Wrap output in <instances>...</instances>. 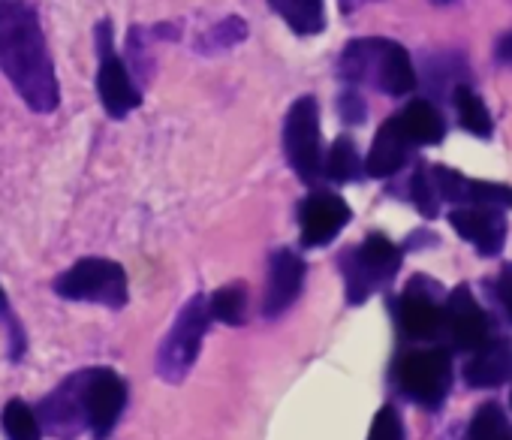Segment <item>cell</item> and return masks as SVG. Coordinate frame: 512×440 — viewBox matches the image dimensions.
<instances>
[{
	"instance_id": "34",
	"label": "cell",
	"mask_w": 512,
	"mask_h": 440,
	"mask_svg": "<svg viewBox=\"0 0 512 440\" xmlns=\"http://www.w3.org/2000/svg\"><path fill=\"white\" fill-rule=\"evenodd\" d=\"M509 398H512V395H509Z\"/></svg>"
},
{
	"instance_id": "19",
	"label": "cell",
	"mask_w": 512,
	"mask_h": 440,
	"mask_svg": "<svg viewBox=\"0 0 512 440\" xmlns=\"http://www.w3.org/2000/svg\"><path fill=\"white\" fill-rule=\"evenodd\" d=\"M269 7L299 37H314V34H320L326 28L323 0H269Z\"/></svg>"
},
{
	"instance_id": "18",
	"label": "cell",
	"mask_w": 512,
	"mask_h": 440,
	"mask_svg": "<svg viewBox=\"0 0 512 440\" xmlns=\"http://www.w3.org/2000/svg\"><path fill=\"white\" fill-rule=\"evenodd\" d=\"M410 145H437L446 133V124L440 112L428 100H413L401 115H398Z\"/></svg>"
},
{
	"instance_id": "23",
	"label": "cell",
	"mask_w": 512,
	"mask_h": 440,
	"mask_svg": "<svg viewBox=\"0 0 512 440\" xmlns=\"http://www.w3.org/2000/svg\"><path fill=\"white\" fill-rule=\"evenodd\" d=\"M244 37H247V22L238 19V16H226L199 37V52H205V55L226 52V49L244 43Z\"/></svg>"
},
{
	"instance_id": "2",
	"label": "cell",
	"mask_w": 512,
	"mask_h": 440,
	"mask_svg": "<svg viewBox=\"0 0 512 440\" xmlns=\"http://www.w3.org/2000/svg\"><path fill=\"white\" fill-rule=\"evenodd\" d=\"M55 293L70 302H94L106 308H124L127 305V272L115 260L103 257H85L76 266H70L55 281Z\"/></svg>"
},
{
	"instance_id": "1",
	"label": "cell",
	"mask_w": 512,
	"mask_h": 440,
	"mask_svg": "<svg viewBox=\"0 0 512 440\" xmlns=\"http://www.w3.org/2000/svg\"><path fill=\"white\" fill-rule=\"evenodd\" d=\"M0 73L34 112L49 115L61 106L55 61L28 0H0Z\"/></svg>"
},
{
	"instance_id": "29",
	"label": "cell",
	"mask_w": 512,
	"mask_h": 440,
	"mask_svg": "<svg viewBox=\"0 0 512 440\" xmlns=\"http://www.w3.org/2000/svg\"><path fill=\"white\" fill-rule=\"evenodd\" d=\"M401 437H404V431H401V419H398L395 407H383L374 416L368 440H401Z\"/></svg>"
},
{
	"instance_id": "17",
	"label": "cell",
	"mask_w": 512,
	"mask_h": 440,
	"mask_svg": "<svg viewBox=\"0 0 512 440\" xmlns=\"http://www.w3.org/2000/svg\"><path fill=\"white\" fill-rule=\"evenodd\" d=\"M398 323L410 338H434L443 326V311L437 302L425 293H419L413 284L398 302Z\"/></svg>"
},
{
	"instance_id": "30",
	"label": "cell",
	"mask_w": 512,
	"mask_h": 440,
	"mask_svg": "<svg viewBox=\"0 0 512 440\" xmlns=\"http://www.w3.org/2000/svg\"><path fill=\"white\" fill-rule=\"evenodd\" d=\"M0 317L7 320V326H10V332H13V356L19 359V356H22V350H25V338H22L19 320H16V317H13V311H10V299H7L4 287H0Z\"/></svg>"
},
{
	"instance_id": "16",
	"label": "cell",
	"mask_w": 512,
	"mask_h": 440,
	"mask_svg": "<svg viewBox=\"0 0 512 440\" xmlns=\"http://www.w3.org/2000/svg\"><path fill=\"white\" fill-rule=\"evenodd\" d=\"M467 383L476 389L500 386L512 377V341H485L467 362Z\"/></svg>"
},
{
	"instance_id": "13",
	"label": "cell",
	"mask_w": 512,
	"mask_h": 440,
	"mask_svg": "<svg viewBox=\"0 0 512 440\" xmlns=\"http://www.w3.org/2000/svg\"><path fill=\"white\" fill-rule=\"evenodd\" d=\"M305 284V260L293 251H278L269 266V287H266V317H281L302 293Z\"/></svg>"
},
{
	"instance_id": "5",
	"label": "cell",
	"mask_w": 512,
	"mask_h": 440,
	"mask_svg": "<svg viewBox=\"0 0 512 440\" xmlns=\"http://www.w3.org/2000/svg\"><path fill=\"white\" fill-rule=\"evenodd\" d=\"M284 151L290 166L302 181L314 184L323 172V142H320V106L314 97H299L284 121Z\"/></svg>"
},
{
	"instance_id": "28",
	"label": "cell",
	"mask_w": 512,
	"mask_h": 440,
	"mask_svg": "<svg viewBox=\"0 0 512 440\" xmlns=\"http://www.w3.org/2000/svg\"><path fill=\"white\" fill-rule=\"evenodd\" d=\"M431 175H434V187H437L440 199H446V202H467V181L470 178H464L461 172L446 169V166H434Z\"/></svg>"
},
{
	"instance_id": "22",
	"label": "cell",
	"mask_w": 512,
	"mask_h": 440,
	"mask_svg": "<svg viewBox=\"0 0 512 440\" xmlns=\"http://www.w3.org/2000/svg\"><path fill=\"white\" fill-rule=\"evenodd\" d=\"M323 172L332 178V181H356L362 175V160H359V151H356V142L350 136H341L335 139V145L329 148V157L323 163Z\"/></svg>"
},
{
	"instance_id": "32",
	"label": "cell",
	"mask_w": 512,
	"mask_h": 440,
	"mask_svg": "<svg viewBox=\"0 0 512 440\" xmlns=\"http://www.w3.org/2000/svg\"><path fill=\"white\" fill-rule=\"evenodd\" d=\"M497 299H500V305L506 308V314L512 320V263L503 266V272L497 278Z\"/></svg>"
},
{
	"instance_id": "21",
	"label": "cell",
	"mask_w": 512,
	"mask_h": 440,
	"mask_svg": "<svg viewBox=\"0 0 512 440\" xmlns=\"http://www.w3.org/2000/svg\"><path fill=\"white\" fill-rule=\"evenodd\" d=\"M0 425H4L10 440H43V428L37 419V410L28 407L22 398H13L4 413H0Z\"/></svg>"
},
{
	"instance_id": "7",
	"label": "cell",
	"mask_w": 512,
	"mask_h": 440,
	"mask_svg": "<svg viewBox=\"0 0 512 440\" xmlns=\"http://www.w3.org/2000/svg\"><path fill=\"white\" fill-rule=\"evenodd\" d=\"M398 383L410 398L425 407H437L452 386V362L446 350H419L401 359Z\"/></svg>"
},
{
	"instance_id": "4",
	"label": "cell",
	"mask_w": 512,
	"mask_h": 440,
	"mask_svg": "<svg viewBox=\"0 0 512 440\" xmlns=\"http://www.w3.org/2000/svg\"><path fill=\"white\" fill-rule=\"evenodd\" d=\"M97 97L109 118H127L142 106V91L133 82L124 58L115 52L112 22L97 25Z\"/></svg>"
},
{
	"instance_id": "3",
	"label": "cell",
	"mask_w": 512,
	"mask_h": 440,
	"mask_svg": "<svg viewBox=\"0 0 512 440\" xmlns=\"http://www.w3.org/2000/svg\"><path fill=\"white\" fill-rule=\"evenodd\" d=\"M208 323H211V314H208V299L205 296H193L178 320L172 323L169 335L163 338L160 344V353H157V371L163 380L169 383H178L187 377V371L193 368V362L199 359V347H202V338L208 332Z\"/></svg>"
},
{
	"instance_id": "11",
	"label": "cell",
	"mask_w": 512,
	"mask_h": 440,
	"mask_svg": "<svg viewBox=\"0 0 512 440\" xmlns=\"http://www.w3.org/2000/svg\"><path fill=\"white\" fill-rule=\"evenodd\" d=\"M449 224L455 227V233L476 245V251L482 257H494L503 248L506 239V220L497 208L488 205H467V208H455L449 211Z\"/></svg>"
},
{
	"instance_id": "31",
	"label": "cell",
	"mask_w": 512,
	"mask_h": 440,
	"mask_svg": "<svg viewBox=\"0 0 512 440\" xmlns=\"http://www.w3.org/2000/svg\"><path fill=\"white\" fill-rule=\"evenodd\" d=\"M341 115H344L347 121H353V124H359V121L365 118V103H362V97H359L356 91H347V94L341 97Z\"/></svg>"
},
{
	"instance_id": "8",
	"label": "cell",
	"mask_w": 512,
	"mask_h": 440,
	"mask_svg": "<svg viewBox=\"0 0 512 440\" xmlns=\"http://www.w3.org/2000/svg\"><path fill=\"white\" fill-rule=\"evenodd\" d=\"M82 398H85L88 428L103 440L115 428V422L127 404V386L112 368H88Z\"/></svg>"
},
{
	"instance_id": "12",
	"label": "cell",
	"mask_w": 512,
	"mask_h": 440,
	"mask_svg": "<svg viewBox=\"0 0 512 440\" xmlns=\"http://www.w3.org/2000/svg\"><path fill=\"white\" fill-rule=\"evenodd\" d=\"M443 323L455 341L458 350H476L485 344L488 338V320L482 314V308L476 305L473 293L467 284H458L449 299H446V311H443Z\"/></svg>"
},
{
	"instance_id": "27",
	"label": "cell",
	"mask_w": 512,
	"mask_h": 440,
	"mask_svg": "<svg viewBox=\"0 0 512 440\" xmlns=\"http://www.w3.org/2000/svg\"><path fill=\"white\" fill-rule=\"evenodd\" d=\"M467 202L473 205H488V208H512V187L506 184H491V181H467Z\"/></svg>"
},
{
	"instance_id": "15",
	"label": "cell",
	"mask_w": 512,
	"mask_h": 440,
	"mask_svg": "<svg viewBox=\"0 0 512 440\" xmlns=\"http://www.w3.org/2000/svg\"><path fill=\"white\" fill-rule=\"evenodd\" d=\"M407 151H410V139H407L401 121L395 115V118L383 121V127L377 130L374 145H371L368 160H365V172L371 178H389V175H395L404 166Z\"/></svg>"
},
{
	"instance_id": "20",
	"label": "cell",
	"mask_w": 512,
	"mask_h": 440,
	"mask_svg": "<svg viewBox=\"0 0 512 440\" xmlns=\"http://www.w3.org/2000/svg\"><path fill=\"white\" fill-rule=\"evenodd\" d=\"M455 109H458V121H461V127H464L467 133L482 136V139L491 136L494 121H491V115H488L482 97H479L473 88H464V85L455 88Z\"/></svg>"
},
{
	"instance_id": "6",
	"label": "cell",
	"mask_w": 512,
	"mask_h": 440,
	"mask_svg": "<svg viewBox=\"0 0 512 440\" xmlns=\"http://www.w3.org/2000/svg\"><path fill=\"white\" fill-rule=\"evenodd\" d=\"M401 266V251L386 236H368L362 248H356L344 260L347 275V299L353 305L365 302L383 281H389Z\"/></svg>"
},
{
	"instance_id": "9",
	"label": "cell",
	"mask_w": 512,
	"mask_h": 440,
	"mask_svg": "<svg viewBox=\"0 0 512 440\" xmlns=\"http://www.w3.org/2000/svg\"><path fill=\"white\" fill-rule=\"evenodd\" d=\"M299 224H302V245L323 248L350 224V205L335 193H311L299 205Z\"/></svg>"
},
{
	"instance_id": "24",
	"label": "cell",
	"mask_w": 512,
	"mask_h": 440,
	"mask_svg": "<svg viewBox=\"0 0 512 440\" xmlns=\"http://www.w3.org/2000/svg\"><path fill=\"white\" fill-rule=\"evenodd\" d=\"M244 305H247V296L238 284H229L223 290H217L211 299H208V314L211 320H220L226 326H241L244 320Z\"/></svg>"
},
{
	"instance_id": "14",
	"label": "cell",
	"mask_w": 512,
	"mask_h": 440,
	"mask_svg": "<svg viewBox=\"0 0 512 440\" xmlns=\"http://www.w3.org/2000/svg\"><path fill=\"white\" fill-rule=\"evenodd\" d=\"M371 85H377L383 94H392V97H404L416 88V70H413L404 46H398L392 40H380Z\"/></svg>"
},
{
	"instance_id": "25",
	"label": "cell",
	"mask_w": 512,
	"mask_h": 440,
	"mask_svg": "<svg viewBox=\"0 0 512 440\" xmlns=\"http://www.w3.org/2000/svg\"><path fill=\"white\" fill-rule=\"evenodd\" d=\"M470 440H512V428L497 404H482L470 422Z\"/></svg>"
},
{
	"instance_id": "26",
	"label": "cell",
	"mask_w": 512,
	"mask_h": 440,
	"mask_svg": "<svg viewBox=\"0 0 512 440\" xmlns=\"http://www.w3.org/2000/svg\"><path fill=\"white\" fill-rule=\"evenodd\" d=\"M410 187H413V202H416L419 214H422V217H437V211H440V193H437V187H434L431 169L419 166Z\"/></svg>"
},
{
	"instance_id": "33",
	"label": "cell",
	"mask_w": 512,
	"mask_h": 440,
	"mask_svg": "<svg viewBox=\"0 0 512 440\" xmlns=\"http://www.w3.org/2000/svg\"><path fill=\"white\" fill-rule=\"evenodd\" d=\"M497 58H500L503 64H512V34L500 37V43H497Z\"/></svg>"
},
{
	"instance_id": "10",
	"label": "cell",
	"mask_w": 512,
	"mask_h": 440,
	"mask_svg": "<svg viewBox=\"0 0 512 440\" xmlns=\"http://www.w3.org/2000/svg\"><path fill=\"white\" fill-rule=\"evenodd\" d=\"M82 386H85V371L73 374L70 380H64L43 404H40V416L46 422V428L58 437H76L82 428H88L85 419V398H82Z\"/></svg>"
}]
</instances>
